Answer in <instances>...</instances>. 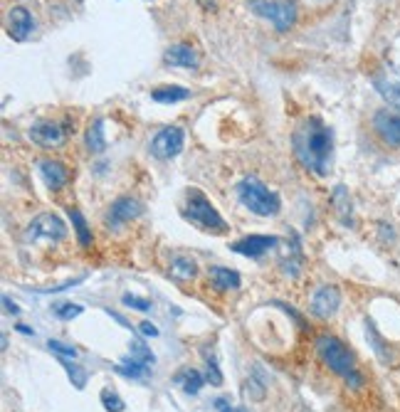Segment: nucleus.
<instances>
[{
    "label": "nucleus",
    "mask_w": 400,
    "mask_h": 412,
    "mask_svg": "<svg viewBox=\"0 0 400 412\" xmlns=\"http://www.w3.org/2000/svg\"><path fill=\"white\" fill-rule=\"evenodd\" d=\"M215 405H218V410H220V412H233V410L228 407V402H225V400H218Z\"/></svg>",
    "instance_id": "f704fd0d"
},
{
    "label": "nucleus",
    "mask_w": 400,
    "mask_h": 412,
    "mask_svg": "<svg viewBox=\"0 0 400 412\" xmlns=\"http://www.w3.org/2000/svg\"><path fill=\"white\" fill-rule=\"evenodd\" d=\"M65 371H67V375H70L72 385L82 390V387H84V382H86V373L82 371L79 366H72V363H65Z\"/></svg>",
    "instance_id": "cd10ccee"
},
{
    "label": "nucleus",
    "mask_w": 400,
    "mask_h": 412,
    "mask_svg": "<svg viewBox=\"0 0 400 412\" xmlns=\"http://www.w3.org/2000/svg\"><path fill=\"white\" fill-rule=\"evenodd\" d=\"M131 356L136 358V361L146 363V366H151V363H153V353L148 351V348L143 346L141 341H134V343H131Z\"/></svg>",
    "instance_id": "c85d7f7f"
},
{
    "label": "nucleus",
    "mask_w": 400,
    "mask_h": 412,
    "mask_svg": "<svg viewBox=\"0 0 400 412\" xmlns=\"http://www.w3.org/2000/svg\"><path fill=\"white\" fill-rule=\"evenodd\" d=\"M183 141H186V134L178 126H166L161 129L151 141V153L161 161H171L178 153L183 151Z\"/></svg>",
    "instance_id": "0eeeda50"
},
{
    "label": "nucleus",
    "mask_w": 400,
    "mask_h": 412,
    "mask_svg": "<svg viewBox=\"0 0 400 412\" xmlns=\"http://www.w3.org/2000/svg\"><path fill=\"white\" fill-rule=\"evenodd\" d=\"M117 371L122 373V375H127V378H146L148 373H151V368L146 366V363H141V361H136V358H127V361H122L117 366Z\"/></svg>",
    "instance_id": "5701e85b"
},
{
    "label": "nucleus",
    "mask_w": 400,
    "mask_h": 412,
    "mask_svg": "<svg viewBox=\"0 0 400 412\" xmlns=\"http://www.w3.org/2000/svg\"><path fill=\"white\" fill-rule=\"evenodd\" d=\"M102 402H104V407H107L109 412H122L124 410V400L112 390H102Z\"/></svg>",
    "instance_id": "bb28decb"
},
{
    "label": "nucleus",
    "mask_w": 400,
    "mask_h": 412,
    "mask_svg": "<svg viewBox=\"0 0 400 412\" xmlns=\"http://www.w3.org/2000/svg\"><path fill=\"white\" fill-rule=\"evenodd\" d=\"M82 311H84V307H79V304H57V307H55V314L62 318V321H70V318H77Z\"/></svg>",
    "instance_id": "a878e982"
},
{
    "label": "nucleus",
    "mask_w": 400,
    "mask_h": 412,
    "mask_svg": "<svg viewBox=\"0 0 400 412\" xmlns=\"http://www.w3.org/2000/svg\"><path fill=\"white\" fill-rule=\"evenodd\" d=\"M3 304H6V311H11V314H20V309H18L15 304H13L11 299H8V297L3 299Z\"/></svg>",
    "instance_id": "72a5a7b5"
},
{
    "label": "nucleus",
    "mask_w": 400,
    "mask_h": 412,
    "mask_svg": "<svg viewBox=\"0 0 400 412\" xmlns=\"http://www.w3.org/2000/svg\"><path fill=\"white\" fill-rule=\"evenodd\" d=\"M198 6L203 8V11H215V6H218V3H215V0H195Z\"/></svg>",
    "instance_id": "473e14b6"
},
{
    "label": "nucleus",
    "mask_w": 400,
    "mask_h": 412,
    "mask_svg": "<svg viewBox=\"0 0 400 412\" xmlns=\"http://www.w3.org/2000/svg\"><path fill=\"white\" fill-rule=\"evenodd\" d=\"M250 8L259 18H267L279 32L289 30L297 20V3L294 0H250Z\"/></svg>",
    "instance_id": "39448f33"
},
{
    "label": "nucleus",
    "mask_w": 400,
    "mask_h": 412,
    "mask_svg": "<svg viewBox=\"0 0 400 412\" xmlns=\"http://www.w3.org/2000/svg\"><path fill=\"white\" fill-rule=\"evenodd\" d=\"M138 326H141V333H143V336H158V328L153 326L151 321H143V323H138Z\"/></svg>",
    "instance_id": "2f4dec72"
},
{
    "label": "nucleus",
    "mask_w": 400,
    "mask_h": 412,
    "mask_svg": "<svg viewBox=\"0 0 400 412\" xmlns=\"http://www.w3.org/2000/svg\"><path fill=\"white\" fill-rule=\"evenodd\" d=\"M210 282L218 292H230V289H240V274L228 266H210Z\"/></svg>",
    "instance_id": "f3484780"
},
{
    "label": "nucleus",
    "mask_w": 400,
    "mask_h": 412,
    "mask_svg": "<svg viewBox=\"0 0 400 412\" xmlns=\"http://www.w3.org/2000/svg\"><path fill=\"white\" fill-rule=\"evenodd\" d=\"M373 131L385 146L398 148L400 146V111H390V109L375 111Z\"/></svg>",
    "instance_id": "1a4fd4ad"
},
{
    "label": "nucleus",
    "mask_w": 400,
    "mask_h": 412,
    "mask_svg": "<svg viewBox=\"0 0 400 412\" xmlns=\"http://www.w3.org/2000/svg\"><path fill=\"white\" fill-rule=\"evenodd\" d=\"M198 274V264L186 255H176L168 264V277L176 279V282H191Z\"/></svg>",
    "instance_id": "dca6fc26"
},
{
    "label": "nucleus",
    "mask_w": 400,
    "mask_h": 412,
    "mask_svg": "<svg viewBox=\"0 0 400 412\" xmlns=\"http://www.w3.org/2000/svg\"><path fill=\"white\" fill-rule=\"evenodd\" d=\"M124 304H127V307L138 309V311H148V309H151V302H146V299L134 297V294H124Z\"/></svg>",
    "instance_id": "7c9ffc66"
},
{
    "label": "nucleus",
    "mask_w": 400,
    "mask_h": 412,
    "mask_svg": "<svg viewBox=\"0 0 400 412\" xmlns=\"http://www.w3.org/2000/svg\"><path fill=\"white\" fill-rule=\"evenodd\" d=\"M173 382L181 385V390L186 392V395H198L200 387H203V375H200L195 368H183V371L176 373Z\"/></svg>",
    "instance_id": "a211bd4d"
},
{
    "label": "nucleus",
    "mask_w": 400,
    "mask_h": 412,
    "mask_svg": "<svg viewBox=\"0 0 400 412\" xmlns=\"http://www.w3.org/2000/svg\"><path fill=\"white\" fill-rule=\"evenodd\" d=\"M40 176L50 191H60L70 183V171L60 161H40Z\"/></svg>",
    "instance_id": "2eb2a0df"
},
{
    "label": "nucleus",
    "mask_w": 400,
    "mask_h": 412,
    "mask_svg": "<svg viewBox=\"0 0 400 412\" xmlns=\"http://www.w3.org/2000/svg\"><path fill=\"white\" fill-rule=\"evenodd\" d=\"M240 412H243V410H240Z\"/></svg>",
    "instance_id": "c9c22d12"
},
{
    "label": "nucleus",
    "mask_w": 400,
    "mask_h": 412,
    "mask_svg": "<svg viewBox=\"0 0 400 412\" xmlns=\"http://www.w3.org/2000/svg\"><path fill=\"white\" fill-rule=\"evenodd\" d=\"M47 346H50V351L57 353L60 358H70V361H75L77 358V348L67 346V343H62V341H50Z\"/></svg>",
    "instance_id": "c756f323"
},
{
    "label": "nucleus",
    "mask_w": 400,
    "mask_h": 412,
    "mask_svg": "<svg viewBox=\"0 0 400 412\" xmlns=\"http://www.w3.org/2000/svg\"><path fill=\"white\" fill-rule=\"evenodd\" d=\"M331 202H334L336 207V215H339V220L344 222V225H351L354 222V217H351V198L349 193H346L344 186H336L334 188V195H331Z\"/></svg>",
    "instance_id": "412c9836"
},
{
    "label": "nucleus",
    "mask_w": 400,
    "mask_h": 412,
    "mask_svg": "<svg viewBox=\"0 0 400 412\" xmlns=\"http://www.w3.org/2000/svg\"><path fill=\"white\" fill-rule=\"evenodd\" d=\"M67 235L65 222L60 220L52 212H42L35 220L30 222V227L25 230V242H37V240H47V242H60Z\"/></svg>",
    "instance_id": "423d86ee"
},
{
    "label": "nucleus",
    "mask_w": 400,
    "mask_h": 412,
    "mask_svg": "<svg viewBox=\"0 0 400 412\" xmlns=\"http://www.w3.org/2000/svg\"><path fill=\"white\" fill-rule=\"evenodd\" d=\"M183 217H186L191 225H195L198 230L210 232V235H225L228 232V225L220 217V212L215 210V205L198 191V188H191L186 193V207H183Z\"/></svg>",
    "instance_id": "7ed1b4c3"
},
{
    "label": "nucleus",
    "mask_w": 400,
    "mask_h": 412,
    "mask_svg": "<svg viewBox=\"0 0 400 412\" xmlns=\"http://www.w3.org/2000/svg\"><path fill=\"white\" fill-rule=\"evenodd\" d=\"M292 146L297 161L307 171L316 173V176H326L331 151H334V134H331V129L319 116H309V119H304L294 129Z\"/></svg>",
    "instance_id": "f257e3e1"
},
{
    "label": "nucleus",
    "mask_w": 400,
    "mask_h": 412,
    "mask_svg": "<svg viewBox=\"0 0 400 412\" xmlns=\"http://www.w3.org/2000/svg\"><path fill=\"white\" fill-rule=\"evenodd\" d=\"M30 139L42 148H57L67 141V131L60 121H37L30 129Z\"/></svg>",
    "instance_id": "9d476101"
},
{
    "label": "nucleus",
    "mask_w": 400,
    "mask_h": 412,
    "mask_svg": "<svg viewBox=\"0 0 400 412\" xmlns=\"http://www.w3.org/2000/svg\"><path fill=\"white\" fill-rule=\"evenodd\" d=\"M141 202L136 200V198L131 195H124L119 198V200H114L112 205H109L107 215H104V225L109 227V230H117V227H124L127 222H131L134 217L141 215Z\"/></svg>",
    "instance_id": "6e6552de"
},
{
    "label": "nucleus",
    "mask_w": 400,
    "mask_h": 412,
    "mask_svg": "<svg viewBox=\"0 0 400 412\" xmlns=\"http://www.w3.org/2000/svg\"><path fill=\"white\" fill-rule=\"evenodd\" d=\"M316 351H319L321 361L326 363V366L331 368V371L336 373V375H341L346 382H349L351 387H361L363 385V378L359 375V371H356V361H354V353L349 351V348L344 346V343L339 341V338L334 336H319L316 338Z\"/></svg>",
    "instance_id": "f03ea898"
},
{
    "label": "nucleus",
    "mask_w": 400,
    "mask_h": 412,
    "mask_svg": "<svg viewBox=\"0 0 400 412\" xmlns=\"http://www.w3.org/2000/svg\"><path fill=\"white\" fill-rule=\"evenodd\" d=\"M341 307V292L331 284L319 287L311 294V314L319 318H331Z\"/></svg>",
    "instance_id": "9b49d317"
},
{
    "label": "nucleus",
    "mask_w": 400,
    "mask_h": 412,
    "mask_svg": "<svg viewBox=\"0 0 400 412\" xmlns=\"http://www.w3.org/2000/svg\"><path fill=\"white\" fill-rule=\"evenodd\" d=\"M373 84L378 94L388 101L393 109H400V82L390 79V77H373Z\"/></svg>",
    "instance_id": "6ab92c4d"
},
{
    "label": "nucleus",
    "mask_w": 400,
    "mask_h": 412,
    "mask_svg": "<svg viewBox=\"0 0 400 412\" xmlns=\"http://www.w3.org/2000/svg\"><path fill=\"white\" fill-rule=\"evenodd\" d=\"M203 356H205V371H208V380L213 382V385H223V373H220L218 361H215L213 351H208V348H205Z\"/></svg>",
    "instance_id": "393cba45"
},
{
    "label": "nucleus",
    "mask_w": 400,
    "mask_h": 412,
    "mask_svg": "<svg viewBox=\"0 0 400 412\" xmlns=\"http://www.w3.org/2000/svg\"><path fill=\"white\" fill-rule=\"evenodd\" d=\"M191 96V89H183V86H158L151 91V99L158 104H173V101H183Z\"/></svg>",
    "instance_id": "4be33fe9"
},
{
    "label": "nucleus",
    "mask_w": 400,
    "mask_h": 412,
    "mask_svg": "<svg viewBox=\"0 0 400 412\" xmlns=\"http://www.w3.org/2000/svg\"><path fill=\"white\" fill-rule=\"evenodd\" d=\"M32 30H35V20H32L30 11L22 6L11 8V13H8V35L15 42H25L32 35Z\"/></svg>",
    "instance_id": "f8f14e48"
},
{
    "label": "nucleus",
    "mask_w": 400,
    "mask_h": 412,
    "mask_svg": "<svg viewBox=\"0 0 400 412\" xmlns=\"http://www.w3.org/2000/svg\"><path fill=\"white\" fill-rule=\"evenodd\" d=\"M70 217H72V225H75L77 237H79V245L82 247H89L91 245V232H89V227H86L84 215H82L77 207H70Z\"/></svg>",
    "instance_id": "b1692460"
},
{
    "label": "nucleus",
    "mask_w": 400,
    "mask_h": 412,
    "mask_svg": "<svg viewBox=\"0 0 400 412\" xmlns=\"http://www.w3.org/2000/svg\"><path fill=\"white\" fill-rule=\"evenodd\" d=\"M279 245V237H272V235H250L245 237V240L235 242L233 245V252H238V255H245V257H262L264 252H269L272 247Z\"/></svg>",
    "instance_id": "ddd939ff"
},
{
    "label": "nucleus",
    "mask_w": 400,
    "mask_h": 412,
    "mask_svg": "<svg viewBox=\"0 0 400 412\" xmlns=\"http://www.w3.org/2000/svg\"><path fill=\"white\" fill-rule=\"evenodd\" d=\"M238 198L250 212H254V215H259V217L277 215L279 207H282L277 193H272L262 181H257L254 176L243 178V181L238 183Z\"/></svg>",
    "instance_id": "20e7f679"
},
{
    "label": "nucleus",
    "mask_w": 400,
    "mask_h": 412,
    "mask_svg": "<svg viewBox=\"0 0 400 412\" xmlns=\"http://www.w3.org/2000/svg\"><path fill=\"white\" fill-rule=\"evenodd\" d=\"M163 62L171 67H186V70H198L200 67V57L191 45H173L163 52Z\"/></svg>",
    "instance_id": "4468645a"
},
{
    "label": "nucleus",
    "mask_w": 400,
    "mask_h": 412,
    "mask_svg": "<svg viewBox=\"0 0 400 412\" xmlns=\"http://www.w3.org/2000/svg\"><path fill=\"white\" fill-rule=\"evenodd\" d=\"M84 143L91 153H102L107 148V139H104V121L102 119H94L86 129L84 136Z\"/></svg>",
    "instance_id": "aec40b11"
}]
</instances>
